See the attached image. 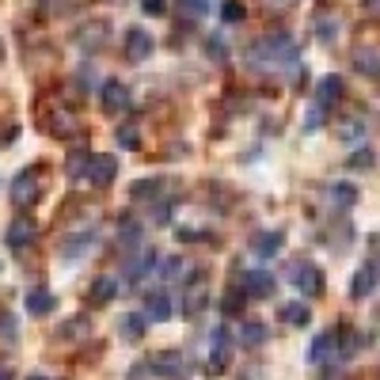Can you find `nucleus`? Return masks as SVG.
<instances>
[{"label": "nucleus", "instance_id": "nucleus-27", "mask_svg": "<svg viewBox=\"0 0 380 380\" xmlns=\"http://www.w3.org/2000/svg\"><path fill=\"white\" fill-rule=\"evenodd\" d=\"M316 38H320L323 46L335 42V38H338V19H331V15H320V19H316Z\"/></svg>", "mask_w": 380, "mask_h": 380}, {"label": "nucleus", "instance_id": "nucleus-39", "mask_svg": "<svg viewBox=\"0 0 380 380\" xmlns=\"http://www.w3.org/2000/svg\"><path fill=\"white\" fill-rule=\"evenodd\" d=\"M141 8H144L149 15H164V12H167V0H141Z\"/></svg>", "mask_w": 380, "mask_h": 380}, {"label": "nucleus", "instance_id": "nucleus-33", "mask_svg": "<svg viewBox=\"0 0 380 380\" xmlns=\"http://www.w3.org/2000/svg\"><path fill=\"white\" fill-rule=\"evenodd\" d=\"M179 4H183V12H187L190 19H201V15L213 12V0H179Z\"/></svg>", "mask_w": 380, "mask_h": 380}, {"label": "nucleus", "instance_id": "nucleus-40", "mask_svg": "<svg viewBox=\"0 0 380 380\" xmlns=\"http://www.w3.org/2000/svg\"><path fill=\"white\" fill-rule=\"evenodd\" d=\"M209 58L224 61V42H221V38H209Z\"/></svg>", "mask_w": 380, "mask_h": 380}, {"label": "nucleus", "instance_id": "nucleus-8", "mask_svg": "<svg viewBox=\"0 0 380 380\" xmlns=\"http://www.w3.org/2000/svg\"><path fill=\"white\" fill-rule=\"evenodd\" d=\"M99 107L107 110V115H122V110H129V88L122 84V80H103L99 88Z\"/></svg>", "mask_w": 380, "mask_h": 380}, {"label": "nucleus", "instance_id": "nucleus-15", "mask_svg": "<svg viewBox=\"0 0 380 380\" xmlns=\"http://www.w3.org/2000/svg\"><path fill=\"white\" fill-rule=\"evenodd\" d=\"M149 323H167L175 316V308H172V297L167 293H149L144 297V312H141Z\"/></svg>", "mask_w": 380, "mask_h": 380}, {"label": "nucleus", "instance_id": "nucleus-32", "mask_svg": "<svg viewBox=\"0 0 380 380\" xmlns=\"http://www.w3.org/2000/svg\"><path fill=\"white\" fill-rule=\"evenodd\" d=\"M0 338L8 346H15V338H19V323H15L12 312H0Z\"/></svg>", "mask_w": 380, "mask_h": 380}, {"label": "nucleus", "instance_id": "nucleus-21", "mask_svg": "<svg viewBox=\"0 0 380 380\" xmlns=\"http://www.w3.org/2000/svg\"><path fill=\"white\" fill-rule=\"evenodd\" d=\"M92 244H95V232H76V236H69L61 244V258H80Z\"/></svg>", "mask_w": 380, "mask_h": 380}, {"label": "nucleus", "instance_id": "nucleus-38", "mask_svg": "<svg viewBox=\"0 0 380 380\" xmlns=\"http://www.w3.org/2000/svg\"><path fill=\"white\" fill-rule=\"evenodd\" d=\"M152 221H156V224L172 221V201H156V206H152Z\"/></svg>", "mask_w": 380, "mask_h": 380}, {"label": "nucleus", "instance_id": "nucleus-44", "mask_svg": "<svg viewBox=\"0 0 380 380\" xmlns=\"http://www.w3.org/2000/svg\"><path fill=\"white\" fill-rule=\"evenodd\" d=\"M0 61H4V42H0Z\"/></svg>", "mask_w": 380, "mask_h": 380}, {"label": "nucleus", "instance_id": "nucleus-41", "mask_svg": "<svg viewBox=\"0 0 380 380\" xmlns=\"http://www.w3.org/2000/svg\"><path fill=\"white\" fill-rule=\"evenodd\" d=\"M266 4H278L281 8V4H293V0H266Z\"/></svg>", "mask_w": 380, "mask_h": 380}, {"label": "nucleus", "instance_id": "nucleus-13", "mask_svg": "<svg viewBox=\"0 0 380 380\" xmlns=\"http://www.w3.org/2000/svg\"><path fill=\"white\" fill-rule=\"evenodd\" d=\"M342 92H346V80L338 76V72H327V76H320V84H316V103L331 110L338 99H342Z\"/></svg>", "mask_w": 380, "mask_h": 380}, {"label": "nucleus", "instance_id": "nucleus-10", "mask_svg": "<svg viewBox=\"0 0 380 380\" xmlns=\"http://www.w3.org/2000/svg\"><path fill=\"white\" fill-rule=\"evenodd\" d=\"M35 198H38V167H27V172H19L12 183V206L27 209Z\"/></svg>", "mask_w": 380, "mask_h": 380}, {"label": "nucleus", "instance_id": "nucleus-16", "mask_svg": "<svg viewBox=\"0 0 380 380\" xmlns=\"http://www.w3.org/2000/svg\"><path fill=\"white\" fill-rule=\"evenodd\" d=\"M53 304H58V297H53L50 289H42V286H31V289H27V312H31L35 320L50 316Z\"/></svg>", "mask_w": 380, "mask_h": 380}, {"label": "nucleus", "instance_id": "nucleus-30", "mask_svg": "<svg viewBox=\"0 0 380 380\" xmlns=\"http://www.w3.org/2000/svg\"><path fill=\"white\" fill-rule=\"evenodd\" d=\"M244 15H247L244 0H224L221 4V19L224 23H244Z\"/></svg>", "mask_w": 380, "mask_h": 380}, {"label": "nucleus", "instance_id": "nucleus-17", "mask_svg": "<svg viewBox=\"0 0 380 380\" xmlns=\"http://www.w3.org/2000/svg\"><path fill=\"white\" fill-rule=\"evenodd\" d=\"M240 346H247V350H258V346H266V338H270V327L258 320H244L240 323Z\"/></svg>", "mask_w": 380, "mask_h": 380}, {"label": "nucleus", "instance_id": "nucleus-43", "mask_svg": "<svg viewBox=\"0 0 380 380\" xmlns=\"http://www.w3.org/2000/svg\"><path fill=\"white\" fill-rule=\"evenodd\" d=\"M27 380H50V377H42V373H35V377H27Z\"/></svg>", "mask_w": 380, "mask_h": 380}, {"label": "nucleus", "instance_id": "nucleus-20", "mask_svg": "<svg viewBox=\"0 0 380 380\" xmlns=\"http://www.w3.org/2000/svg\"><path fill=\"white\" fill-rule=\"evenodd\" d=\"M144 327H149V320H144V316H137V312H126V316L118 320V335L129 338V342L144 338Z\"/></svg>", "mask_w": 380, "mask_h": 380}, {"label": "nucleus", "instance_id": "nucleus-9", "mask_svg": "<svg viewBox=\"0 0 380 380\" xmlns=\"http://www.w3.org/2000/svg\"><path fill=\"white\" fill-rule=\"evenodd\" d=\"M338 358V331H320L308 346V365H327V361Z\"/></svg>", "mask_w": 380, "mask_h": 380}, {"label": "nucleus", "instance_id": "nucleus-1", "mask_svg": "<svg viewBox=\"0 0 380 380\" xmlns=\"http://www.w3.org/2000/svg\"><path fill=\"white\" fill-rule=\"evenodd\" d=\"M247 65L251 69H278V72H297L301 69V50L286 31H274V35L258 38L247 50Z\"/></svg>", "mask_w": 380, "mask_h": 380}, {"label": "nucleus", "instance_id": "nucleus-36", "mask_svg": "<svg viewBox=\"0 0 380 380\" xmlns=\"http://www.w3.org/2000/svg\"><path fill=\"white\" fill-rule=\"evenodd\" d=\"M115 137H118V144H122V149H129V152L137 149V129L129 126V122H126V126H118V133H115Z\"/></svg>", "mask_w": 380, "mask_h": 380}, {"label": "nucleus", "instance_id": "nucleus-2", "mask_svg": "<svg viewBox=\"0 0 380 380\" xmlns=\"http://www.w3.org/2000/svg\"><path fill=\"white\" fill-rule=\"evenodd\" d=\"M232 365V335L229 327H213V338H209V373L221 377L229 373Z\"/></svg>", "mask_w": 380, "mask_h": 380}, {"label": "nucleus", "instance_id": "nucleus-11", "mask_svg": "<svg viewBox=\"0 0 380 380\" xmlns=\"http://www.w3.org/2000/svg\"><path fill=\"white\" fill-rule=\"evenodd\" d=\"M240 289H244L247 297H255V301H266V297H274V289H278V278H274L270 270H244Z\"/></svg>", "mask_w": 380, "mask_h": 380}, {"label": "nucleus", "instance_id": "nucleus-35", "mask_svg": "<svg viewBox=\"0 0 380 380\" xmlns=\"http://www.w3.org/2000/svg\"><path fill=\"white\" fill-rule=\"evenodd\" d=\"M88 156H92V152H72V156H69V175H72V179H84Z\"/></svg>", "mask_w": 380, "mask_h": 380}, {"label": "nucleus", "instance_id": "nucleus-25", "mask_svg": "<svg viewBox=\"0 0 380 380\" xmlns=\"http://www.w3.org/2000/svg\"><path fill=\"white\" fill-rule=\"evenodd\" d=\"M373 164H377L373 144H358V149H354V156H350V167H354V172H369Z\"/></svg>", "mask_w": 380, "mask_h": 380}, {"label": "nucleus", "instance_id": "nucleus-19", "mask_svg": "<svg viewBox=\"0 0 380 380\" xmlns=\"http://www.w3.org/2000/svg\"><path fill=\"white\" fill-rule=\"evenodd\" d=\"M281 323H289V327H308V323H312V308L304 301L281 304Z\"/></svg>", "mask_w": 380, "mask_h": 380}, {"label": "nucleus", "instance_id": "nucleus-3", "mask_svg": "<svg viewBox=\"0 0 380 380\" xmlns=\"http://www.w3.org/2000/svg\"><path fill=\"white\" fill-rule=\"evenodd\" d=\"M115 175H118V160L110 156V152H92V156H88V164H84V179L88 183H95V187H110Z\"/></svg>", "mask_w": 380, "mask_h": 380}, {"label": "nucleus", "instance_id": "nucleus-12", "mask_svg": "<svg viewBox=\"0 0 380 380\" xmlns=\"http://www.w3.org/2000/svg\"><path fill=\"white\" fill-rule=\"evenodd\" d=\"M118 289H122V281H118L115 274H99V278L92 281V289H88V304H92V308L110 304V301L118 297Z\"/></svg>", "mask_w": 380, "mask_h": 380}, {"label": "nucleus", "instance_id": "nucleus-7", "mask_svg": "<svg viewBox=\"0 0 380 380\" xmlns=\"http://www.w3.org/2000/svg\"><path fill=\"white\" fill-rule=\"evenodd\" d=\"M35 236H38V224H35V217L19 213L12 224H8V232H4V244L12 247V251H23L27 244H35Z\"/></svg>", "mask_w": 380, "mask_h": 380}, {"label": "nucleus", "instance_id": "nucleus-24", "mask_svg": "<svg viewBox=\"0 0 380 380\" xmlns=\"http://www.w3.org/2000/svg\"><path fill=\"white\" fill-rule=\"evenodd\" d=\"M354 69H358L361 76L377 80V50H373V46H369V50H358V53H354Z\"/></svg>", "mask_w": 380, "mask_h": 380}, {"label": "nucleus", "instance_id": "nucleus-18", "mask_svg": "<svg viewBox=\"0 0 380 380\" xmlns=\"http://www.w3.org/2000/svg\"><path fill=\"white\" fill-rule=\"evenodd\" d=\"M281 244H286V232H278V229H274V232H258L255 244H251V251L258 258H274V255L281 251Z\"/></svg>", "mask_w": 380, "mask_h": 380}, {"label": "nucleus", "instance_id": "nucleus-26", "mask_svg": "<svg viewBox=\"0 0 380 380\" xmlns=\"http://www.w3.org/2000/svg\"><path fill=\"white\" fill-rule=\"evenodd\" d=\"M103 42H107V27H103V23L84 27V35H80V46H84V50H99Z\"/></svg>", "mask_w": 380, "mask_h": 380}, {"label": "nucleus", "instance_id": "nucleus-28", "mask_svg": "<svg viewBox=\"0 0 380 380\" xmlns=\"http://www.w3.org/2000/svg\"><path fill=\"white\" fill-rule=\"evenodd\" d=\"M327 198L335 201V206H354V201H358V190L346 187V183H335V187H327Z\"/></svg>", "mask_w": 380, "mask_h": 380}, {"label": "nucleus", "instance_id": "nucleus-37", "mask_svg": "<svg viewBox=\"0 0 380 380\" xmlns=\"http://www.w3.org/2000/svg\"><path fill=\"white\" fill-rule=\"evenodd\" d=\"M365 129H369V122H361V118H350L346 126H338V133H342V137H365Z\"/></svg>", "mask_w": 380, "mask_h": 380}, {"label": "nucleus", "instance_id": "nucleus-4", "mask_svg": "<svg viewBox=\"0 0 380 380\" xmlns=\"http://www.w3.org/2000/svg\"><path fill=\"white\" fill-rule=\"evenodd\" d=\"M141 365H144V373H152V377H183L187 373V358H183L179 350H160V354H152V358H144Z\"/></svg>", "mask_w": 380, "mask_h": 380}, {"label": "nucleus", "instance_id": "nucleus-14", "mask_svg": "<svg viewBox=\"0 0 380 380\" xmlns=\"http://www.w3.org/2000/svg\"><path fill=\"white\" fill-rule=\"evenodd\" d=\"M373 293H377V258H369V263L354 274L350 297H354V301H365V297H373Z\"/></svg>", "mask_w": 380, "mask_h": 380}, {"label": "nucleus", "instance_id": "nucleus-34", "mask_svg": "<svg viewBox=\"0 0 380 380\" xmlns=\"http://www.w3.org/2000/svg\"><path fill=\"white\" fill-rule=\"evenodd\" d=\"M323 118H327V107L312 103V107H308V115H304V129H308V133H316V129H323Z\"/></svg>", "mask_w": 380, "mask_h": 380}, {"label": "nucleus", "instance_id": "nucleus-5", "mask_svg": "<svg viewBox=\"0 0 380 380\" xmlns=\"http://www.w3.org/2000/svg\"><path fill=\"white\" fill-rule=\"evenodd\" d=\"M122 50H126V61L144 65V61L152 58V50H156V42H152V35L144 27H129L126 38H122Z\"/></svg>", "mask_w": 380, "mask_h": 380}, {"label": "nucleus", "instance_id": "nucleus-29", "mask_svg": "<svg viewBox=\"0 0 380 380\" xmlns=\"http://www.w3.org/2000/svg\"><path fill=\"white\" fill-rule=\"evenodd\" d=\"M183 270H187V263H183L179 255H172V258H164V266H160V278H164V281H179V278H187Z\"/></svg>", "mask_w": 380, "mask_h": 380}, {"label": "nucleus", "instance_id": "nucleus-6", "mask_svg": "<svg viewBox=\"0 0 380 380\" xmlns=\"http://www.w3.org/2000/svg\"><path fill=\"white\" fill-rule=\"evenodd\" d=\"M289 278H293V286L301 289V293L308 297V301L323 293V270H320V266H312V263H293Z\"/></svg>", "mask_w": 380, "mask_h": 380}, {"label": "nucleus", "instance_id": "nucleus-22", "mask_svg": "<svg viewBox=\"0 0 380 380\" xmlns=\"http://www.w3.org/2000/svg\"><path fill=\"white\" fill-rule=\"evenodd\" d=\"M160 194H164V183L160 179H137L133 187H129V198L133 201H156Z\"/></svg>", "mask_w": 380, "mask_h": 380}, {"label": "nucleus", "instance_id": "nucleus-23", "mask_svg": "<svg viewBox=\"0 0 380 380\" xmlns=\"http://www.w3.org/2000/svg\"><path fill=\"white\" fill-rule=\"evenodd\" d=\"M58 335L61 338H88V335H92V320H88V316H72V320L61 323Z\"/></svg>", "mask_w": 380, "mask_h": 380}, {"label": "nucleus", "instance_id": "nucleus-31", "mask_svg": "<svg viewBox=\"0 0 380 380\" xmlns=\"http://www.w3.org/2000/svg\"><path fill=\"white\" fill-rule=\"evenodd\" d=\"M244 301H247V293H244V289H240V286H232V289H229V293H224V301H221V308H224V312H229V316H236V312H240V308H244Z\"/></svg>", "mask_w": 380, "mask_h": 380}, {"label": "nucleus", "instance_id": "nucleus-42", "mask_svg": "<svg viewBox=\"0 0 380 380\" xmlns=\"http://www.w3.org/2000/svg\"><path fill=\"white\" fill-rule=\"evenodd\" d=\"M0 380H12V373H8V369H0Z\"/></svg>", "mask_w": 380, "mask_h": 380}]
</instances>
